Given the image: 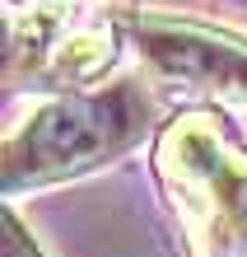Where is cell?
<instances>
[{
	"mask_svg": "<svg viewBox=\"0 0 247 257\" xmlns=\"http://www.w3.org/2000/svg\"><path fill=\"white\" fill-rule=\"evenodd\" d=\"M149 131V98L131 80L107 84L98 94H75L38 108L19 131H10L0 169L5 192L56 183V178L84 173L103 159H117Z\"/></svg>",
	"mask_w": 247,
	"mask_h": 257,
	"instance_id": "obj_1",
	"label": "cell"
},
{
	"mask_svg": "<svg viewBox=\"0 0 247 257\" xmlns=\"http://www.w3.org/2000/svg\"><path fill=\"white\" fill-rule=\"evenodd\" d=\"M159 159L200 238H210L224 257L247 248V164L214 136V126L200 117L173 126L163 136Z\"/></svg>",
	"mask_w": 247,
	"mask_h": 257,
	"instance_id": "obj_2",
	"label": "cell"
},
{
	"mask_svg": "<svg viewBox=\"0 0 247 257\" xmlns=\"http://www.w3.org/2000/svg\"><path fill=\"white\" fill-rule=\"evenodd\" d=\"M131 28H135L145 61L159 66L163 75L247 103V42L242 38H228L205 24H182V19H168V14H140Z\"/></svg>",
	"mask_w": 247,
	"mask_h": 257,
	"instance_id": "obj_3",
	"label": "cell"
},
{
	"mask_svg": "<svg viewBox=\"0 0 247 257\" xmlns=\"http://www.w3.org/2000/svg\"><path fill=\"white\" fill-rule=\"evenodd\" d=\"M112 61V38L107 33H75V38H66L56 47V61H52V70H56V80H75V84H84V80H94V75Z\"/></svg>",
	"mask_w": 247,
	"mask_h": 257,
	"instance_id": "obj_4",
	"label": "cell"
},
{
	"mask_svg": "<svg viewBox=\"0 0 247 257\" xmlns=\"http://www.w3.org/2000/svg\"><path fill=\"white\" fill-rule=\"evenodd\" d=\"M5 257H42L38 243L24 234V224L14 220V215H5Z\"/></svg>",
	"mask_w": 247,
	"mask_h": 257,
	"instance_id": "obj_5",
	"label": "cell"
}]
</instances>
